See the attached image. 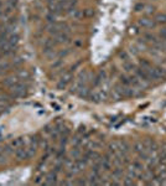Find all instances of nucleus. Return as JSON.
<instances>
[{"instance_id":"8","label":"nucleus","mask_w":166,"mask_h":186,"mask_svg":"<svg viewBox=\"0 0 166 186\" xmlns=\"http://www.w3.org/2000/svg\"><path fill=\"white\" fill-rule=\"evenodd\" d=\"M83 151H84V150H82L81 146H73L72 150H71V158H72L73 160L79 159L82 155H83Z\"/></svg>"},{"instance_id":"14","label":"nucleus","mask_w":166,"mask_h":186,"mask_svg":"<svg viewBox=\"0 0 166 186\" xmlns=\"http://www.w3.org/2000/svg\"><path fill=\"white\" fill-rule=\"evenodd\" d=\"M10 108V104H9V101H0V113L2 112H5Z\"/></svg>"},{"instance_id":"6","label":"nucleus","mask_w":166,"mask_h":186,"mask_svg":"<svg viewBox=\"0 0 166 186\" xmlns=\"http://www.w3.org/2000/svg\"><path fill=\"white\" fill-rule=\"evenodd\" d=\"M138 25L140 27H143V29H151V27H154L156 25V22H155V20H152L150 17H141L138 21Z\"/></svg>"},{"instance_id":"4","label":"nucleus","mask_w":166,"mask_h":186,"mask_svg":"<svg viewBox=\"0 0 166 186\" xmlns=\"http://www.w3.org/2000/svg\"><path fill=\"white\" fill-rule=\"evenodd\" d=\"M15 157L19 161H24V160H27L29 159V154H27V149L26 146H21V148H17L15 149Z\"/></svg>"},{"instance_id":"19","label":"nucleus","mask_w":166,"mask_h":186,"mask_svg":"<svg viewBox=\"0 0 166 186\" xmlns=\"http://www.w3.org/2000/svg\"><path fill=\"white\" fill-rule=\"evenodd\" d=\"M160 36H161V37L164 39V41L166 42V27H165V29H162V30L160 31Z\"/></svg>"},{"instance_id":"5","label":"nucleus","mask_w":166,"mask_h":186,"mask_svg":"<svg viewBox=\"0 0 166 186\" xmlns=\"http://www.w3.org/2000/svg\"><path fill=\"white\" fill-rule=\"evenodd\" d=\"M21 81H22V79H20L16 75H11V76L6 77V78L3 81V84H4L5 87H8V88H11V87H14L15 84L20 83Z\"/></svg>"},{"instance_id":"13","label":"nucleus","mask_w":166,"mask_h":186,"mask_svg":"<svg viewBox=\"0 0 166 186\" xmlns=\"http://www.w3.org/2000/svg\"><path fill=\"white\" fill-rule=\"evenodd\" d=\"M15 75H16L20 79H26V78L30 77V75H29V72H27L26 70H17Z\"/></svg>"},{"instance_id":"18","label":"nucleus","mask_w":166,"mask_h":186,"mask_svg":"<svg viewBox=\"0 0 166 186\" xmlns=\"http://www.w3.org/2000/svg\"><path fill=\"white\" fill-rule=\"evenodd\" d=\"M144 8H145V4H138L135 5V11H144Z\"/></svg>"},{"instance_id":"11","label":"nucleus","mask_w":166,"mask_h":186,"mask_svg":"<svg viewBox=\"0 0 166 186\" xmlns=\"http://www.w3.org/2000/svg\"><path fill=\"white\" fill-rule=\"evenodd\" d=\"M154 20H155L156 24H166V14H162V13L156 14Z\"/></svg>"},{"instance_id":"15","label":"nucleus","mask_w":166,"mask_h":186,"mask_svg":"<svg viewBox=\"0 0 166 186\" xmlns=\"http://www.w3.org/2000/svg\"><path fill=\"white\" fill-rule=\"evenodd\" d=\"M154 10H155V8L154 6H151V5H145V8H144V14L145 15H151L152 13H154Z\"/></svg>"},{"instance_id":"21","label":"nucleus","mask_w":166,"mask_h":186,"mask_svg":"<svg viewBox=\"0 0 166 186\" xmlns=\"http://www.w3.org/2000/svg\"><path fill=\"white\" fill-rule=\"evenodd\" d=\"M0 153H2V149H0Z\"/></svg>"},{"instance_id":"20","label":"nucleus","mask_w":166,"mask_h":186,"mask_svg":"<svg viewBox=\"0 0 166 186\" xmlns=\"http://www.w3.org/2000/svg\"><path fill=\"white\" fill-rule=\"evenodd\" d=\"M0 60H2V55H0Z\"/></svg>"},{"instance_id":"2","label":"nucleus","mask_w":166,"mask_h":186,"mask_svg":"<svg viewBox=\"0 0 166 186\" xmlns=\"http://www.w3.org/2000/svg\"><path fill=\"white\" fill-rule=\"evenodd\" d=\"M10 89V96L14 97V98H20V97H24L26 96V93H27V86L21 81L20 83L15 84L14 87L9 88Z\"/></svg>"},{"instance_id":"1","label":"nucleus","mask_w":166,"mask_h":186,"mask_svg":"<svg viewBox=\"0 0 166 186\" xmlns=\"http://www.w3.org/2000/svg\"><path fill=\"white\" fill-rule=\"evenodd\" d=\"M140 67L150 76V78L152 81H161V79H165L166 78V72L161 68V67H156V66H152L150 62L143 60L140 62Z\"/></svg>"},{"instance_id":"7","label":"nucleus","mask_w":166,"mask_h":186,"mask_svg":"<svg viewBox=\"0 0 166 186\" xmlns=\"http://www.w3.org/2000/svg\"><path fill=\"white\" fill-rule=\"evenodd\" d=\"M72 79V73L71 72H66L63 73V76L61 77V81L58 82V88H64L67 86V83H70Z\"/></svg>"},{"instance_id":"17","label":"nucleus","mask_w":166,"mask_h":186,"mask_svg":"<svg viewBox=\"0 0 166 186\" xmlns=\"http://www.w3.org/2000/svg\"><path fill=\"white\" fill-rule=\"evenodd\" d=\"M22 64V58L21 57H16L14 61H13V65L14 66H19V65H21Z\"/></svg>"},{"instance_id":"3","label":"nucleus","mask_w":166,"mask_h":186,"mask_svg":"<svg viewBox=\"0 0 166 186\" xmlns=\"http://www.w3.org/2000/svg\"><path fill=\"white\" fill-rule=\"evenodd\" d=\"M141 172H143V165H141L140 163H138V161L130 164V166H129V169H128V175H129L130 177H133V179L140 177Z\"/></svg>"},{"instance_id":"16","label":"nucleus","mask_w":166,"mask_h":186,"mask_svg":"<svg viewBox=\"0 0 166 186\" xmlns=\"http://www.w3.org/2000/svg\"><path fill=\"white\" fill-rule=\"evenodd\" d=\"M123 184H124V185H134V180H133V177L128 176V177H125V179L123 180Z\"/></svg>"},{"instance_id":"10","label":"nucleus","mask_w":166,"mask_h":186,"mask_svg":"<svg viewBox=\"0 0 166 186\" xmlns=\"http://www.w3.org/2000/svg\"><path fill=\"white\" fill-rule=\"evenodd\" d=\"M10 145L13 146V149H17V148H21V146H24V145H25V139H22V138H17V139L13 140Z\"/></svg>"},{"instance_id":"9","label":"nucleus","mask_w":166,"mask_h":186,"mask_svg":"<svg viewBox=\"0 0 166 186\" xmlns=\"http://www.w3.org/2000/svg\"><path fill=\"white\" fill-rule=\"evenodd\" d=\"M56 181H57V172L55 171V172H51L46 176V179L44 180V184L45 185H55Z\"/></svg>"},{"instance_id":"12","label":"nucleus","mask_w":166,"mask_h":186,"mask_svg":"<svg viewBox=\"0 0 166 186\" xmlns=\"http://www.w3.org/2000/svg\"><path fill=\"white\" fill-rule=\"evenodd\" d=\"M9 67H10V64H9L6 60H0V73L8 71Z\"/></svg>"}]
</instances>
